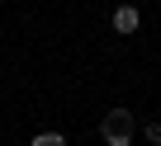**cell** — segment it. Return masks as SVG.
Returning a JSON list of instances; mask_svg holds the SVG:
<instances>
[{"instance_id":"cell-1","label":"cell","mask_w":161,"mask_h":146,"mask_svg":"<svg viewBox=\"0 0 161 146\" xmlns=\"http://www.w3.org/2000/svg\"><path fill=\"white\" fill-rule=\"evenodd\" d=\"M133 132H137V123H133L128 108H114V113H104V123H100V137H104L109 146H128Z\"/></svg>"},{"instance_id":"cell-2","label":"cell","mask_w":161,"mask_h":146,"mask_svg":"<svg viewBox=\"0 0 161 146\" xmlns=\"http://www.w3.org/2000/svg\"><path fill=\"white\" fill-rule=\"evenodd\" d=\"M109 24H114V33H123V38H128V33H137V28H142V10H137V5H119V10L109 14Z\"/></svg>"},{"instance_id":"cell-3","label":"cell","mask_w":161,"mask_h":146,"mask_svg":"<svg viewBox=\"0 0 161 146\" xmlns=\"http://www.w3.org/2000/svg\"><path fill=\"white\" fill-rule=\"evenodd\" d=\"M29 146H66V137H62V132H38Z\"/></svg>"},{"instance_id":"cell-4","label":"cell","mask_w":161,"mask_h":146,"mask_svg":"<svg viewBox=\"0 0 161 146\" xmlns=\"http://www.w3.org/2000/svg\"><path fill=\"white\" fill-rule=\"evenodd\" d=\"M142 137H147L152 146H161V123H147V132H142Z\"/></svg>"},{"instance_id":"cell-5","label":"cell","mask_w":161,"mask_h":146,"mask_svg":"<svg viewBox=\"0 0 161 146\" xmlns=\"http://www.w3.org/2000/svg\"><path fill=\"white\" fill-rule=\"evenodd\" d=\"M128 146H133V141H128Z\"/></svg>"}]
</instances>
